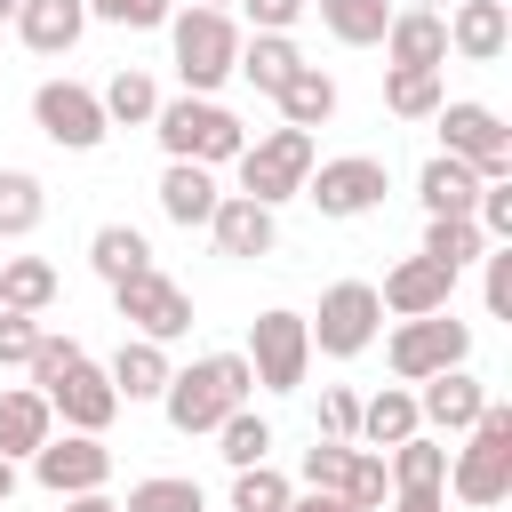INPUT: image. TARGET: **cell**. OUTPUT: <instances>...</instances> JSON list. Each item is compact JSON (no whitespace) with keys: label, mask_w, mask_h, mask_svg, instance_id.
Wrapping results in <instances>:
<instances>
[{"label":"cell","mask_w":512,"mask_h":512,"mask_svg":"<svg viewBox=\"0 0 512 512\" xmlns=\"http://www.w3.org/2000/svg\"><path fill=\"white\" fill-rule=\"evenodd\" d=\"M248 392H256V376H248V360H240V352H200L192 368H176V376H168L160 408H168V424L192 440V432H216L232 408H248Z\"/></svg>","instance_id":"1"},{"label":"cell","mask_w":512,"mask_h":512,"mask_svg":"<svg viewBox=\"0 0 512 512\" xmlns=\"http://www.w3.org/2000/svg\"><path fill=\"white\" fill-rule=\"evenodd\" d=\"M152 136H160L168 160H192V168H224V160L248 152V128H240L216 96H168V104L152 112Z\"/></svg>","instance_id":"2"},{"label":"cell","mask_w":512,"mask_h":512,"mask_svg":"<svg viewBox=\"0 0 512 512\" xmlns=\"http://www.w3.org/2000/svg\"><path fill=\"white\" fill-rule=\"evenodd\" d=\"M448 488L472 504V512H496L512 496V408L488 400L480 424L464 432V448H448Z\"/></svg>","instance_id":"3"},{"label":"cell","mask_w":512,"mask_h":512,"mask_svg":"<svg viewBox=\"0 0 512 512\" xmlns=\"http://www.w3.org/2000/svg\"><path fill=\"white\" fill-rule=\"evenodd\" d=\"M168 48H176V80L184 96H216L240 64V24L232 8H176L168 16Z\"/></svg>","instance_id":"4"},{"label":"cell","mask_w":512,"mask_h":512,"mask_svg":"<svg viewBox=\"0 0 512 512\" xmlns=\"http://www.w3.org/2000/svg\"><path fill=\"white\" fill-rule=\"evenodd\" d=\"M312 168H320L312 128H264V136L240 152V200L280 208V200H296V192H304V176H312Z\"/></svg>","instance_id":"5"},{"label":"cell","mask_w":512,"mask_h":512,"mask_svg":"<svg viewBox=\"0 0 512 512\" xmlns=\"http://www.w3.org/2000/svg\"><path fill=\"white\" fill-rule=\"evenodd\" d=\"M376 328H384V304H376L368 280H336V288H320V312L304 320L312 352H328V360H360V352L376 344Z\"/></svg>","instance_id":"6"},{"label":"cell","mask_w":512,"mask_h":512,"mask_svg":"<svg viewBox=\"0 0 512 512\" xmlns=\"http://www.w3.org/2000/svg\"><path fill=\"white\" fill-rule=\"evenodd\" d=\"M432 120H440V152L472 160V176H480V184H512V128H504L488 104L456 96V104H440Z\"/></svg>","instance_id":"7"},{"label":"cell","mask_w":512,"mask_h":512,"mask_svg":"<svg viewBox=\"0 0 512 512\" xmlns=\"http://www.w3.org/2000/svg\"><path fill=\"white\" fill-rule=\"evenodd\" d=\"M248 376L264 384V392H296L304 384V368H312V336H304V312H288V304H272V312H256L248 320Z\"/></svg>","instance_id":"8"},{"label":"cell","mask_w":512,"mask_h":512,"mask_svg":"<svg viewBox=\"0 0 512 512\" xmlns=\"http://www.w3.org/2000/svg\"><path fill=\"white\" fill-rule=\"evenodd\" d=\"M464 352H472V328H464L456 312L400 320V328H392V344H384V360H392V376H400V384H424V376H440V368H464Z\"/></svg>","instance_id":"9"},{"label":"cell","mask_w":512,"mask_h":512,"mask_svg":"<svg viewBox=\"0 0 512 512\" xmlns=\"http://www.w3.org/2000/svg\"><path fill=\"white\" fill-rule=\"evenodd\" d=\"M32 128H40L56 152H96V144L112 136L96 88H80V80H40V88H32Z\"/></svg>","instance_id":"10"},{"label":"cell","mask_w":512,"mask_h":512,"mask_svg":"<svg viewBox=\"0 0 512 512\" xmlns=\"http://www.w3.org/2000/svg\"><path fill=\"white\" fill-rule=\"evenodd\" d=\"M112 304H120V320L144 336V344H176V336H192V296L152 264V272H136V280H120L112 288Z\"/></svg>","instance_id":"11"},{"label":"cell","mask_w":512,"mask_h":512,"mask_svg":"<svg viewBox=\"0 0 512 512\" xmlns=\"http://www.w3.org/2000/svg\"><path fill=\"white\" fill-rule=\"evenodd\" d=\"M32 480H40L48 496H88V488L112 480V448H104L96 432H48V440L32 448Z\"/></svg>","instance_id":"12"},{"label":"cell","mask_w":512,"mask_h":512,"mask_svg":"<svg viewBox=\"0 0 512 512\" xmlns=\"http://www.w3.org/2000/svg\"><path fill=\"white\" fill-rule=\"evenodd\" d=\"M304 200H312L320 216H368V208H384V160H368V152L320 160V168L304 176Z\"/></svg>","instance_id":"13"},{"label":"cell","mask_w":512,"mask_h":512,"mask_svg":"<svg viewBox=\"0 0 512 512\" xmlns=\"http://www.w3.org/2000/svg\"><path fill=\"white\" fill-rule=\"evenodd\" d=\"M40 400L64 416V432H96V440H104V432H112V416H120V392H112V376H104L96 360H80L72 376H56Z\"/></svg>","instance_id":"14"},{"label":"cell","mask_w":512,"mask_h":512,"mask_svg":"<svg viewBox=\"0 0 512 512\" xmlns=\"http://www.w3.org/2000/svg\"><path fill=\"white\" fill-rule=\"evenodd\" d=\"M448 296H456V272H440L432 256H400V264L384 272V288H376V304H384L392 320H424V312H448Z\"/></svg>","instance_id":"15"},{"label":"cell","mask_w":512,"mask_h":512,"mask_svg":"<svg viewBox=\"0 0 512 512\" xmlns=\"http://www.w3.org/2000/svg\"><path fill=\"white\" fill-rule=\"evenodd\" d=\"M408 392H416V416H424L432 432H472L480 408H488V384H480L472 368H440V376H424V384H408Z\"/></svg>","instance_id":"16"},{"label":"cell","mask_w":512,"mask_h":512,"mask_svg":"<svg viewBox=\"0 0 512 512\" xmlns=\"http://www.w3.org/2000/svg\"><path fill=\"white\" fill-rule=\"evenodd\" d=\"M208 240H216V256L256 264V256H272L280 216H272V208H256V200H240V192H224V200H216V216H208Z\"/></svg>","instance_id":"17"},{"label":"cell","mask_w":512,"mask_h":512,"mask_svg":"<svg viewBox=\"0 0 512 512\" xmlns=\"http://www.w3.org/2000/svg\"><path fill=\"white\" fill-rule=\"evenodd\" d=\"M384 56H392V64H416V72H440V64H448V16H440V8H392Z\"/></svg>","instance_id":"18"},{"label":"cell","mask_w":512,"mask_h":512,"mask_svg":"<svg viewBox=\"0 0 512 512\" xmlns=\"http://www.w3.org/2000/svg\"><path fill=\"white\" fill-rule=\"evenodd\" d=\"M448 48H456L464 64H496V56L512 48V16H504V0H456V16H448Z\"/></svg>","instance_id":"19"},{"label":"cell","mask_w":512,"mask_h":512,"mask_svg":"<svg viewBox=\"0 0 512 512\" xmlns=\"http://www.w3.org/2000/svg\"><path fill=\"white\" fill-rule=\"evenodd\" d=\"M408 432H424V416H416V392L408 384H384L376 400H360V432H352V448H400Z\"/></svg>","instance_id":"20"},{"label":"cell","mask_w":512,"mask_h":512,"mask_svg":"<svg viewBox=\"0 0 512 512\" xmlns=\"http://www.w3.org/2000/svg\"><path fill=\"white\" fill-rule=\"evenodd\" d=\"M16 32H24L32 56H64L88 32V0H24L16 8Z\"/></svg>","instance_id":"21"},{"label":"cell","mask_w":512,"mask_h":512,"mask_svg":"<svg viewBox=\"0 0 512 512\" xmlns=\"http://www.w3.org/2000/svg\"><path fill=\"white\" fill-rule=\"evenodd\" d=\"M48 432H56V408H48L32 384H8V392H0V456H8V464H16V456L32 464V448H40Z\"/></svg>","instance_id":"22"},{"label":"cell","mask_w":512,"mask_h":512,"mask_svg":"<svg viewBox=\"0 0 512 512\" xmlns=\"http://www.w3.org/2000/svg\"><path fill=\"white\" fill-rule=\"evenodd\" d=\"M416 200H424V216H472V200H480V176H472V160H456V152H432V160H424V176H416Z\"/></svg>","instance_id":"23"},{"label":"cell","mask_w":512,"mask_h":512,"mask_svg":"<svg viewBox=\"0 0 512 512\" xmlns=\"http://www.w3.org/2000/svg\"><path fill=\"white\" fill-rule=\"evenodd\" d=\"M216 200H224V192H216V168L168 160V176H160V216H168V224H184V232H192V224H208V216H216Z\"/></svg>","instance_id":"24"},{"label":"cell","mask_w":512,"mask_h":512,"mask_svg":"<svg viewBox=\"0 0 512 512\" xmlns=\"http://www.w3.org/2000/svg\"><path fill=\"white\" fill-rule=\"evenodd\" d=\"M104 376H112V392H120V408H128V400H160L176 368H168V344H144V336H128V344L112 352V368H104Z\"/></svg>","instance_id":"25"},{"label":"cell","mask_w":512,"mask_h":512,"mask_svg":"<svg viewBox=\"0 0 512 512\" xmlns=\"http://www.w3.org/2000/svg\"><path fill=\"white\" fill-rule=\"evenodd\" d=\"M384 480H392V496H408V488H440L448 496V448L432 432H408L400 448H384Z\"/></svg>","instance_id":"26"},{"label":"cell","mask_w":512,"mask_h":512,"mask_svg":"<svg viewBox=\"0 0 512 512\" xmlns=\"http://www.w3.org/2000/svg\"><path fill=\"white\" fill-rule=\"evenodd\" d=\"M296 64H304V48H296L288 32H248V40H240V64H232V72H240L248 88H264V96H280V80H288Z\"/></svg>","instance_id":"27"},{"label":"cell","mask_w":512,"mask_h":512,"mask_svg":"<svg viewBox=\"0 0 512 512\" xmlns=\"http://www.w3.org/2000/svg\"><path fill=\"white\" fill-rule=\"evenodd\" d=\"M272 104H280V128H320V120L336 112V80H328L320 64H296Z\"/></svg>","instance_id":"28"},{"label":"cell","mask_w":512,"mask_h":512,"mask_svg":"<svg viewBox=\"0 0 512 512\" xmlns=\"http://www.w3.org/2000/svg\"><path fill=\"white\" fill-rule=\"evenodd\" d=\"M88 264L104 272V288H120V280L152 272V240H144L136 224H96V240H88Z\"/></svg>","instance_id":"29"},{"label":"cell","mask_w":512,"mask_h":512,"mask_svg":"<svg viewBox=\"0 0 512 512\" xmlns=\"http://www.w3.org/2000/svg\"><path fill=\"white\" fill-rule=\"evenodd\" d=\"M56 288H64V280H56L48 256H8V264H0V312H32V320H40V312L56 304Z\"/></svg>","instance_id":"30"},{"label":"cell","mask_w":512,"mask_h":512,"mask_svg":"<svg viewBox=\"0 0 512 512\" xmlns=\"http://www.w3.org/2000/svg\"><path fill=\"white\" fill-rule=\"evenodd\" d=\"M96 104H104V120H112V128H152V112H160V88H152V72L120 64V72L96 88Z\"/></svg>","instance_id":"31"},{"label":"cell","mask_w":512,"mask_h":512,"mask_svg":"<svg viewBox=\"0 0 512 512\" xmlns=\"http://www.w3.org/2000/svg\"><path fill=\"white\" fill-rule=\"evenodd\" d=\"M440 104H448L440 72H416V64H384V112H392V120H432Z\"/></svg>","instance_id":"32"},{"label":"cell","mask_w":512,"mask_h":512,"mask_svg":"<svg viewBox=\"0 0 512 512\" xmlns=\"http://www.w3.org/2000/svg\"><path fill=\"white\" fill-rule=\"evenodd\" d=\"M320 24H328V40H344V48H384L392 0H320Z\"/></svg>","instance_id":"33"},{"label":"cell","mask_w":512,"mask_h":512,"mask_svg":"<svg viewBox=\"0 0 512 512\" xmlns=\"http://www.w3.org/2000/svg\"><path fill=\"white\" fill-rule=\"evenodd\" d=\"M416 256H432L440 272H464V264H480V256H488V240H480V224H472V216H432Z\"/></svg>","instance_id":"34"},{"label":"cell","mask_w":512,"mask_h":512,"mask_svg":"<svg viewBox=\"0 0 512 512\" xmlns=\"http://www.w3.org/2000/svg\"><path fill=\"white\" fill-rule=\"evenodd\" d=\"M216 456H224L232 472H248V464H272V424H264L256 408H232V416L216 424Z\"/></svg>","instance_id":"35"},{"label":"cell","mask_w":512,"mask_h":512,"mask_svg":"<svg viewBox=\"0 0 512 512\" xmlns=\"http://www.w3.org/2000/svg\"><path fill=\"white\" fill-rule=\"evenodd\" d=\"M40 216H48V192H40V176H24V168H0V240H24V232H40Z\"/></svg>","instance_id":"36"},{"label":"cell","mask_w":512,"mask_h":512,"mask_svg":"<svg viewBox=\"0 0 512 512\" xmlns=\"http://www.w3.org/2000/svg\"><path fill=\"white\" fill-rule=\"evenodd\" d=\"M288 496H296V480H288V472L248 464V472H232V504H224V512H288Z\"/></svg>","instance_id":"37"},{"label":"cell","mask_w":512,"mask_h":512,"mask_svg":"<svg viewBox=\"0 0 512 512\" xmlns=\"http://www.w3.org/2000/svg\"><path fill=\"white\" fill-rule=\"evenodd\" d=\"M120 512H208V504H200V480L152 472V480H136V488H128V504H120Z\"/></svg>","instance_id":"38"},{"label":"cell","mask_w":512,"mask_h":512,"mask_svg":"<svg viewBox=\"0 0 512 512\" xmlns=\"http://www.w3.org/2000/svg\"><path fill=\"white\" fill-rule=\"evenodd\" d=\"M352 512H376L384 496H392V480H384V456L376 448H352V472H344V488H336Z\"/></svg>","instance_id":"39"},{"label":"cell","mask_w":512,"mask_h":512,"mask_svg":"<svg viewBox=\"0 0 512 512\" xmlns=\"http://www.w3.org/2000/svg\"><path fill=\"white\" fill-rule=\"evenodd\" d=\"M80 360H88V352H80V336H48V328H40V352L24 360V376H32V392H48V384H56V376H72Z\"/></svg>","instance_id":"40"},{"label":"cell","mask_w":512,"mask_h":512,"mask_svg":"<svg viewBox=\"0 0 512 512\" xmlns=\"http://www.w3.org/2000/svg\"><path fill=\"white\" fill-rule=\"evenodd\" d=\"M344 472H352V448H344V440H320V448H304V472H296V480L320 488V496H336Z\"/></svg>","instance_id":"41"},{"label":"cell","mask_w":512,"mask_h":512,"mask_svg":"<svg viewBox=\"0 0 512 512\" xmlns=\"http://www.w3.org/2000/svg\"><path fill=\"white\" fill-rule=\"evenodd\" d=\"M88 16H104V24H120V32H160V24L176 16V0H96Z\"/></svg>","instance_id":"42"},{"label":"cell","mask_w":512,"mask_h":512,"mask_svg":"<svg viewBox=\"0 0 512 512\" xmlns=\"http://www.w3.org/2000/svg\"><path fill=\"white\" fill-rule=\"evenodd\" d=\"M352 432H360V392L328 384V392H320V440H344V448H352Z\"/></svg>","instance_id":"43"},{"label":"cell","mask_w":512,"mask_h":512,"mask_svg":"<svg viewBox=\"0 0 512 512\" xmlns=\"http://www.w3.org/2000/svg\"><path fill=\"white\" fill-rule=\"evenodd\" d=\"M40 352V320L32 312H0V368H24Z\"/></svg>","instance_id":"44"},{"label":"cell","mask_w":512,"mask_h":512,"mask_svg":"<svg viewBox=\"0 0 512 512\" xmlns=\"http://www.w3.org/2000/svg\"><path fill=\"white\" fill-rule=\"evenodd\" d=\"M232 8H240L256 32H296V16H304L312 0H232Z\"/></svg>","instance_id":"45"},{"label":"cell","mask_w":512,"mask_h":512,"mask_svg":"<svg viewBox=\"0 0 512 512\" xmlns=\"http://www.w3.org/2000/svg\"><path fill=\"white\" fill-rule=\"evenodd\" d=\"M488 312H496V320H512V240H496V248H488Z\"/></svg>","instance_id":"46"},{"label":"cell","mask_w":512,"mask_h":512,"mask_svg":"<svg viewBox=\"0 0 512 512\" xmlns=\"http://www.w3.org/2000/svg\"><path fill=\"white\" fill-rule=\"evenodd\" d=\"M288 512H352V504H344V496H320V488H296Z\"/></svg>","instance_id":"47"},{"label":"cell","mask_w":512,"mask_h":512,"mask_svg":"<svg viewBox=\"0 0 512 512\" xmlns=\"http://www.w3.org/2000/svg\"><path fill=\"white\" fill-rule=\"evenodd\" d=\"M64 512H120V504H112L104 488H88V496H64Z\"/></svg>","instance_id":"48"},{"label":"cell","mask_w":512,"mask_h":512,"mask_svg":"<svg viewBox=\"0 0 512 512\" xmlns=\"http://www.w3.org/2000/svg\"><path fill=\"white\" fill-rule=\"evenodd\" d=\"M8 496H16V464L0 456V504H8Z\"/></svg>","instance_id":"49"},{"label":"cell","mask_w":512,"mask_h":512,"mask_svg":"<svg viewBox=\"0 0 512 512\" xmlns=\"http://www.w3.org/2000/svg\"><path fill=\"white\" fill-rule=\"evenodd\" d=\"M16 8H24V0H0V24H16Z\"/></svg>","instance_id":"50"},{"label":"cell","mask_w":512,"mask_h":512,"mask_svg":"<svg viewBox=\"0 0 512 512\" xmlns=\"http://www.w3.org/2000/svg\"><path fill=\"white\" fill-rule=\"evenodd\" d=\"M192 8H232V0H192Z\"/></svg>","instance_id":"51"},{"label":"cell","mask_w":512,"mask_h":512,"mask_svg":"<svg viewBox=\"0 0 512 512\" xmlns=\"http://www.w3.org/2000/svg\"><path fill=\"white\" fill-rule=\"evenodd\" d=\"M88 8H96V0H88Z\"/></svg>","instance_id":"52"}]
</instances>
